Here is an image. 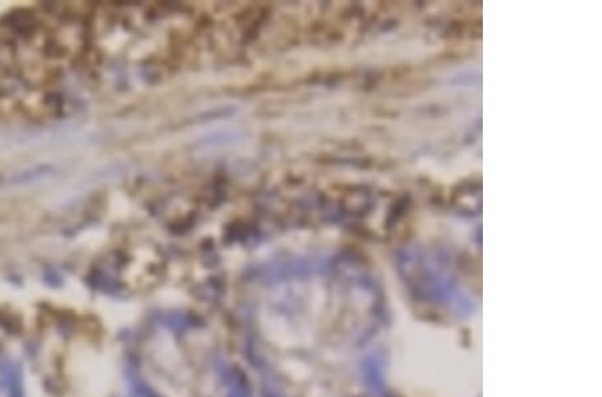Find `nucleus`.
Masks as SVG:
<instances>
[{"label": "nucleus", "mask_w": 602, "mask_h": 397, "mask_svg": "<svg viewBox=\"0 0 602 397\" xmlns=\"http://www.w3.org/2000/svg\"><path fill=\"white\" fill-rule=\"evenodd\" d=\"M228 397H246L245 393L243 392V391H240V389H233L231 393H229V396Z\"/></svg>", "instance_id": "nucleus-1"}]
</instances>
